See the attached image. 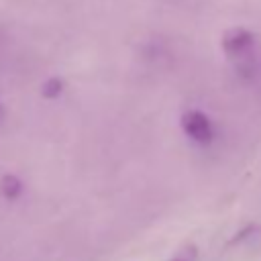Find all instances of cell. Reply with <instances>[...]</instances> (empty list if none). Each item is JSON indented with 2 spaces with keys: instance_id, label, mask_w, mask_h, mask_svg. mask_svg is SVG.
<instances>
[{
  "instance_id": "cell-1",
  "label": "cell",
  "mask_w": 261,
  "mask_h": 261,
  "mask_svg": "<svg viewBox=\"0 0 261 261\" xmlns=\"http://www.w3.org/2000/svg\"><path fill=\"white\" fill-rule=\"evenodd\" d=\"M179 124H181V130L192 141H196L200 145H208L212 141V137H214V128H212L210 118L200 110H186L181 114Z\"/></svg>"
},
{
  "instance_id": "cell-6",
  "label": "cell",
  "mask_w": 261,
  "mask_h": 261,
  "mask_svg": "<svg viewBox=\"0 0 261 261\" xmlns=\"http://www.w3.org/2000/svg\"><path fill=\"white\" fill-rule=\"evenodd\" d=\"M0 116H2V106H0Z\"/></svg>"
},
{
  "instance_id": "cell-4",
  "label": "cell",
  "mask_w": 261,
  "mask_h": 261,
  "mask_svg": "<svg viewBox=\"0 0 261 261\" xmlns=\"http://www.w3.org/2000/svg\"><path fill=\"white\" fill-rule=\"evenodd\" d=\"M61 92H63V80L57 77V75L45 80L43 86H41V94H43V98H57Z\"/></svg>"
},
{
  "instance_id": "cell-2",
  "label": "cell",
  "mask_w": 261,
  "mask_h": 261,
  "mask_svg": "<svg viewBox=\"0 0 261 261\" xmlns=\"http://www.w3.org/2000/svg\"><path fill=\"white\" fill-rule=\"evenodd\" d=\"M253 43V37L243 27H232L222 35V49L226 55H243Z\"/></svg>"
},
{
  "instance_id": "cell-3",
  "label": "cell",
  "mask_w": 261,
  "mask_h": 261,
  "mask_svg": "<svg viewBox=\"0 0 261 261\" xmlns=\"http://www.w3.org/2000/svg\"><path fill=\"white\" fill-rule=\"evenodd\" d=\"M0 190L8 200H14L22 194V181H20V177H16L12 173H6L0 181Z\"/></svg>"
},
{
  "instance_id": "cell-5",
  "label": "cell",
  "mask_w": 261,
  "mask_h": 261,
  "mask_svg": "<svg viewBox=\"0 0 261 261\" xmlns=\"http://www.w3.org/2000/svg\"><path fill=\"white\" fill-rule=\"evenodd\" d=\"M167 261H198V247L196 245H186L173 257H169Z\"/></svg>"
}]
</instances>
